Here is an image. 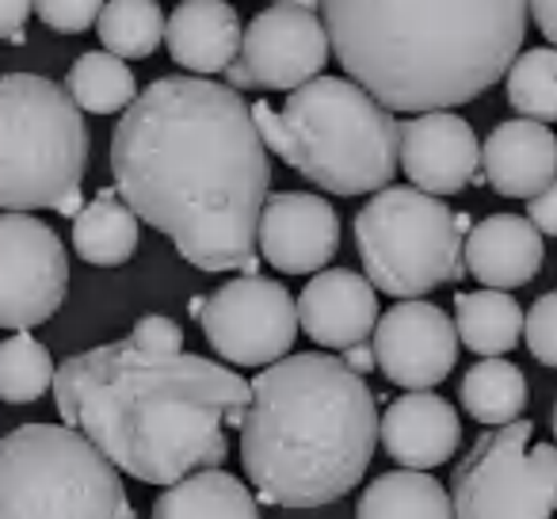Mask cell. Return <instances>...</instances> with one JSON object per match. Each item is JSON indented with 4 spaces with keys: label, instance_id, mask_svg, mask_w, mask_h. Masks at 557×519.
Segmentation results:
<instances>
[{
    "label": "cell",
    "instance_id": "cell-1",
    "mask_svg": "<svg viewBox=\"0 0 557 519\" xmlns=\"http://www.w3.org/2000/svg\"><path fill=\"white\" fill-rule=\"evenodd\" d=\"M268 153L245 96L207 77H157L111 134L119 195L199 272L256 275Z\"/></svg>",
    "mask_w": 557,
    "mask_h": 519
},
{
    "label": "cell",
    "instance_id": "cell-2",
    "mask_svg": "<svg viewBox=\"0 0 557 519\" xmlns=\"http://www.w3.org/2000/svg\"><path fill=\"white\" fill-rule=\"evenodd\" d=\"M252 382L202 356H153L131 341L100 344L58 367L54 405L111 462L146 485L218 470L245 424Z\"/></svg>",
    "mask_w": 557,
    "mask_h": 519
},
{
    "label": "cell",
    "instance_id": "cell-3",
    "mask_svg": "<svg viewBox=\"0 0 557 519\" xmlns=\"http://www.w3.org/2000/svg\"><path fill=\"white\" fill-rule=\"evenodd\" d=\"M336 62L389 111H450L508 77L531 0H325Z\"/></svg>",
    "mask_w": 557,
    "mask_h": 519
},
{
    "label": "cell",
    "instance_id": "cell-4",
    "mask_svg": "<svg viewBox=\"0 0 557 519\" xmlns=\"http://www.w3.org/2000/svg\"><path fill=\"white\" fill-rule=\"evenodd\" d=\"M379 440L374 394L341 356L302 351L252 379L240 462L256 496L275 508H321L348 496Z\"/></svg>",
    "mask_w": 557,
    "mask_h": 519
},
{
    "label": "cell",
    "instance_id": "cell-5",
    "mask_svg": "<svg viewBox=\"0 0 557 519\" xmlns=\"http://www.w3.org/2000/svg\"><path fill=\"white\" fill-rule=\"evenodd\" d=\"M252 119L263 146L321 191L379 195L401 164V123L356 81L318 77L283 111L252 103Z\"/></svg>",
    "mask_w": 557,
    "mask_h": 519
},
{
    "label": "cell",
    "instance_id": "cell-6",
    "mask_svg": "<svg viewBox=\"0 0 557 519\" xmlns=\"http://www.w3.org/2000/svg\"><path fill=\"white\" fill-rule=\"evenodd\" d=\"M88 164L85 115L62 85L39 73L0 81V207L12 214L58 210L81 218Z\"/></svg>",
    "mask_w": 557,
    "mask_h": 519
},
{
    "label": "cell",
    "instance_id": "cell-7",
    "mask_svg": "<svg viewBox=\"0 0 557 519\" xmlns=\"http://www.w3.org/2000/svg\"><path fill=\"white\" fill-rule=\"evenodd\" d=\"M0 519H138L119 466L70 424H20L0 440Z\"/></svg>",
    "mask_w": 557,
    "mask_h": 519
},
{
    "label": "cell",
    "instance_id": "cell-8",
    "mask_svg": "<svg viewBox=\"0 0 557 519\" xmlns=\"http://www.w3.org/2000/svg\"><path fill=\"white\" fill-rule=\"evenodd\" d=\"M356 248L367 280L397 302L432 295L470 272L458 214L440 195L420 187H386L371 195L356 214Z\"/></svg>",
    "mask_w": 557,
    "mask_h": 519
},
{
    "label": "cell",
    "instance_id": "cell-9",
    "mask_svg": "<svg viewBox=\"0 0 557 519\" xmlns=\"http://www.w3.org/2000/svg\"><path fill=\"white\" fill-rule=\"evenodd\" d=\"M455 519H554L557 447L534 443L531 420L485 428L450 473Z\"/></svg>",
    "mask_w": 557,
    "mask_h": 519
},
{
    "label": "cell",
    "instance_id": "cell-10",
    "mask_svg": "<svg viewBox=\"0 0 557 519\" xmlns=\"http://www.w3.org/2000/svg\"><path fill=\"white\" fill-rule=\"evenodd\" d=\"M199 325L225 363L271 367L290 356L302 318L283 283L240 275L207 298V313Z\"/></svg>",
    "mask_w": 557,
    "mask_h": 519
},
{
    "label": "cell",
    "instance_id": "cell-11",
    "mask_svg": "<svg viewBox=\"0 0 557 519\" xmlns=\"http://www.w3.org/2000/svg\"><path fill=\"white\" fill-rule=\"evenodd\" d=\"M70 291V256L47 222L32 214L0 218V325L32 333L50 321Z\"/></svg>",
    "mask_w": 557,
    "mask_h": 519
},
{
    "label": "cell",
    "instance_id": "cell-12",
    "mask_svg": "<svg viewBox=\"0 0 557 519\" xmlns=\"http://www.w3.org/2000/svg\"><path fill=\"white\" fill-rule=\"evenodd\" d=\"M333 54L325 16L275 0L245 27L240 65L248 70L256 88L268 92H298L302 85L321 77Z\"/></svg>",
    "mask_w": 557,
    "mask_h": 519
},
{
    "label": "cell",
    "instance_id": "cell-13",
    "mask_svg": "<svg viewBox=\"0 0 557 519\" xmlns=\"http://www.w3.org/2000/svg\"><path fill=\"white\" fill-rule=\"evenodd\" d=\"M458 325L435 302L412 298L394 302V310L382 313L374 329V356L379 371L394 386H405L409 394L432 390L455 371L458 363Z\"/></svg>",
    "mask_w": 557,
    "mask_h": 519
},
{
    "label": "cell",
    "instance_id": "cell-14",
    "mask_svg": "<svg viewBox=\"0 0 557 519\" xmlns=\"http://www.w3.org/2000/svg\"><path fill=\"white\" fill-rule=\"evenodd\" d=\"M481 141L455 111H428L401 123V169L428 195H458L470 184H488L481 172Z\"/></svg>",
    "mask_w": 557,
    "mask_h": 519
},
{
    "label": "cell",
    "instance_id": "cell-15",
    "mask_svg": "<svg viewBox=\"0 0 557 519\" xmlns=\"http://www.w3.org/2000/svg\"><path fill=\"white\" fill-rule=\"evenodd\" d=\"M341 248L336 207L310 191H275L260 218V252L283 275H321Z\"/></svg>",
    "mask_w": 557,
    "mask_h": 519
},
{
    "label": "cell",
    "instance_id": "cell-16",
    "mask_svg": "<svg viewBox=\"0 0 557 519\" xmlns=\"http://www.w3.org/2000/svg\"><path fill=\"white\" fill-rule=\"evenodd\" d=\"M374 283L348 268H325L306 283L298 295V318L313 344L321 348L348 351L356 344H367V336L379 329V295Z\"/></svg>",
    "mask_w": 557,
    "mask_h": 519
},
{
    "label": "cell",
    "instance_id": "cell-17",
    "mask_svg": "<svg viewBox=\"0 0 557 519\" xmlns=\"http://www.w3.org/2000/svg\"><path fill=\"white\" fill-rule=\"evenodd\" d=\"M458 440H462L458 409L432 390L394 397L382 417V447L405 470H432L450 462Z\"/></svg>",
    "mask_w": 557,
    "mask_h": 519
},
{
    "label": "cell",
    "instance_id": "cell-18",
    "mask_svg": "<svg viewBox=\"0 0 557 519\" xmlns=\"http://www.w3.org/2000/svg\"><path fill=\"white\" fill-rule=\"evenodd\" d=\"M481 172L496 195L531 202L549 184H557L554 131L546 123H534V119H508L485 138Z\"/></svg>",
    "mask_w": 557,
    "mask_h": 519
},
{
    "label": "cell",
    "instance_id": "cell-19",
    "mask_svg": "<svg viewBox=\"0 0 557 519\" xmlns=\"http://www.w3.org/2000/svg\"><path fill=\"white\" fill-rule=\"evenodd\" d=\"M169 47L172 62L195 77H214L240 62L245 27L233 4L225 0H180V9L169 16Z\"/></svg>",
    "mask_w": 557,
    "mask_h": 519
},
{
    "label": "cell",
    "instance_id": "cell-20",
    "mask_svg": "<svg viewBox=\"0 0 557 519\" xmlns=\"http://www.w3.org/2000/svg\"><path fill=\"white\" fill-rule=\"evenodd\" d=\"M542 233L531 218L488 214L466 233V268L485 291H516L539 275Z\"/></svg>",
    "mask_w": 557,
    "mask_h": 519
},
{
    "label": "cell",
    "instance_id": "cell-21",
    "mask_svg": "<svg viewBox=\"0 0 557 519\" xmlns=\"http://www.w3.org/2000/svg\"><path fill=\"white\" fill-rule=\"evenodd\" d=\"M138 222L119 187H103L81 218H73V248L92 268H123L138 248Z\"/></svg>",
    "mask_w": 557,
    "mask_h": 519
},
{
    "label": "cell",
    "instance_id": "cell-22",
    "mask_svg": "<svg viewBox=\"0 0 557 519\" xmlns=\"http://www.w3.org/2000/svg\"><path fill=\"white\" fill-rule=\"evenodd\" d=\"M153 519H260V508L240 478L202 470L164 489L153 504Z\"/></svg>",
    "mask_w": 557,
    "mask_h": 519
},
{
    "label": "cell",
    "instance_id": "cell-23",
    "mask_svg": "<svg viewBox=\"0 0 557 519\" xmlns=\"http://www.w3.org/2000/svg\"><path fill=\"white\" fill-rule=\"evenodd\" d=\"M455 325L462 344L481 359H500L519 348V333L527 329V313L508 291H466L455 295Z\"/></svg>",
    "mask_w": 557,
    "mask_h": 519
},
{
    "label": "cell",
    "instance_id": "cell-24",
    "mask_svg": "<svg viewBox=\"0 0 557 519\" xmlns=\"http://www.w3.org/2000/svg\"><path fill=\"white\" fill-rule=\"evenodd\" d=\"M356 519H455V496L428 470H394L367 485Z\"/></svg>",
    "mask_w": 557,
    "mask_h": 519
},
{
    "label": "cell",
    "instance_id": "cell-25",
    "mask_svg": "<svg viewBox=\"0 0 557 519\" xmlns=\"http://www.w3.org/2000/svg\"><path fill=\"white\" fill-rule=\"evenodd\" d=\"M462 409L478 420L481 428H508L523 420L527 409V379L508 359H481L462 374Z\"/></svg>",
    "mask_w": 557,
    "mask_h": 519
},
{
    "label": "cell",
    "instance_id": "cell-26",
    "mask_svg": "<svg viewBox=\"0 0 557 519\" xmlns=\"http://www.w3.org/2000/svg\"><path fill=\"white\" fill-rule=\"evenodd\" d=\"M65 92L73 96L81 111L92 115H126L138 100V81H134L131 65L123 58L108 54V50H88L70 65L65 77Z\"/></svg>",
    "mask_w": 557,
    "mask_h": 519
},
{
    "label": "cell",
    "instance_id": "cell-27",
    "mask_svg": "<svg viewBox=\"0 0 557 519\" xmlns=\"http://www.w3.org/2000/svg\"><path fill=\"white\" fill-rule=\"evenodd\" d=\"M96 35H100L108 54L123 58V62H138L169 39V20H164L157 0H108Z\"/></svg>",
    "mask_w": 557,
    "mask_h": 519
},
{
    "label": "cell",
    "instance_id": "cell-28",
    "mask_svg": "<svg viewBox=\"0 0 557 519\" xmlns=\"http://www.w3.org/2000/svg\"><path fill=\"white\" fill-rule=\"evenodd\" d=\"M54 359L32 333H12L0 344V397L9 405L39 401L47 390H54Z\"/></svg>",
    "mask_w": 557,
    "mask_h": 519
},
{
    "label": "cell",
    "instance_id": "cell-29",
    "mask_svg": "<svg viewBox=\"0 0 557 519\" xmlns=\"http://www.w3.org/2000/svg\"><path fill=\"white\" fill-rule=\"evenodd\" d=\"M504 88L519 119H534L546 126L557 123V47L523 50L504 77Z\"/></svg>",
    "mask_w": 557,
    "mask_h": 519
},
{
    "label": "cell",
    "instance_id": "cell-30",
    "mask_svg": "<svg viewBox=\"0 0 557 519\" xmlns=\"http://www.w3.org/2000/svg\"><path fill=\"white\" fill-rule=\"evenodd\" d=\"M108 0H35L39 20L58 35H81L92 24H100Z\"/></svg>",
    "mask_w": 557,
    "mask_h": 519
},
{
    "label": "cell",
    "instance_id": "cell-31",
    "mask_svg": "<svg viewBox=\"0 0 557 519\" xmlns=\"http://www.w3.org/2000/svg\"><path fill=\"white\" fill-rule=\"evenodd\" d=\"M523 341H527L531 356L539 359L542 367H554V371H557V291L542 295L539 302L527 310Z\"/></svg>",
    "mask_w": 557,
    "mask_h": 519
},
{
    "label": "cell",
    "instance_id": "cell-32",
    "mask_svg": "<svg viewBox=\"0 0 557 519\" xmlns=\"http://www.w3.org/2000/svg\"><path fill=\"white\" fill-rule=\"evenodd\" d=\"M131 344L141 351H153V356H180L184 351V329L164 313H146V318L134 321Z\"/></svg>",
    "mask_w": 557,
    "mask_h": 519
},
{
    "label": "cell",
    "instance_id": "cell-33",
    "mask_svg": "<svg viewBox=\"0 0 557 519\" xmlns=\"http://www.w3.org/2000/svg\"><path fill=\"white\" fill-rule=\"evenodd\" d=\"M527 218L539 225V233L557 237V184H549L546 191L534 195V199L527 202Z\"/></svg>",
    "mask_w": 557,
    "mask_h": 519
},
{
    "label": "cell",
    "instance_id": "cell-34",
    "mask_svg": "<svg viewBox=\"0 0 557 519\" xmlns=\"http://www.w3.org/2000/svg\"><path fill=\"white\" fill-rule=\"evenodd\" d=\"M32 4L35 0H0V32L9 35V39H20L24 35V24L32 20Z\"/></svg>",
    "mask_w": 557,
    "mask_h": 519
},
{
    "label": "cell",
    "instance_id": "cell-35",
    "mask_svg": "<svg viewBox=\"0 0 557 519\" xmlns=\"http://www.w3.org/2000/svg\"><path fill=\"white\" fill-rule=\"evenodd\" d=\"M531 20H534V27L557 47V0H531Z\"/></svg>",
    "mask_w": 557,
    "mask_h": 519
},
{
    "label": "cell",
    "instance_id": "cell-36",
    "mask_svg": "<svg viewBox=\"0 0 557 519\" xmlns=\"http://www.w3.org/2000/svg\"><path fill=\"white\" fill-rule=\"evenodd\" d=\"M341 359L351 367L356 374H371L379 367V356H374V344H356V348L341 351Z\"/></svg>",
    "mask_w": 557,
    "mask_h": 519
},
{
    "label": "cell",
    "instance_id": "cell-37",
    "mask_svg": "<svg viewBox=\"0 0 557 519\" xmlns=\"http://www.w3.org/2000/svg\"><path fill=\"white\" fill-rule=\"evenodd\" d=\"M225 85L237 88V92H240V88H256V85H252V77H248V70H245V65H240V62L225 70Z\"/></svg>",
    "mask_w": 557,
    "mask_h": 519
},
{
    "label": "cell",
    "instance_id": "cell-38",
    "mask_svg": "<svg viewBox=\"0 0 557 519\" xmlns=\"http://www.w3.org/2000/svg\"><path fill=\"white\" fill-rule=\"evenodd\" d=\"M287 4H298V9H310V12H318L325 0H287Z\"/></svg>",
    "mask_w": 557,
    "mask_h": 519
},
{
    "label": "cell",
    "instance_id": "cell-39",
    "mask_svg": "<svg viewBox=\"0 0 557 519\" xmlns=\"http://www.w3.org/2000/svg\"><path fill=\"white\" fill-rule=\"evenodd\" d=\"M549 424H554V440H557V401H554V417H549Z\"/></svg>",
    "mask_w": 557,
    "mask_h": 519
}]
</instances>
